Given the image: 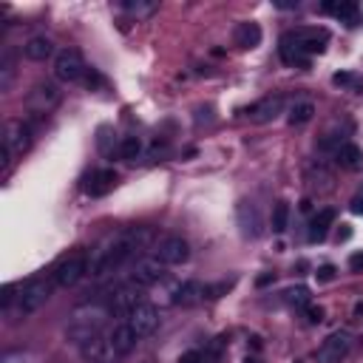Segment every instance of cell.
Instances as JSON below:
<instances>
[{"instance_id": "cell-1", "label": "cell", "mask_w": 363, "mask_h": 363, "mask_svg": "<svg viewBox=\"0 0 363 363\" xmlns=\"http://www.w3.org/2000/svg\"><path fill=\"white\" fill-rule=\"evenodd\" d=\"M150 241V230L147 227H128L119 235H113L111 241H105L94 258H91V275H108L113 269H119L128 258H133L139 250H145Z\"/></svg>"}, {"instance_id": "cell-2", "label": "cell", "mask_w": 363, "mask_h": 363, "mask_svg": "<svg viewBox=\"0 0 363 363\" xmlns=\"http://www.w3.org/2000/svg\"><path fill=\"white\" fill-rule=\"evenodd\" d=\"M329 43V31L326 28H318V26H301V28H292L281 37V60L289 62V65H309V57L312 54H320Z\"/></svg>"}, {"instance_id": "cell-3", "label": "cell", "mask_w": 363, "mask_h": 363, "mask_svg": "<svg viewBox=\"0 0 363 363\" xmlns=\"http://www.w3.org/2000/svg\"><path fill=\"white\" fill-rule=\"evenodd\" d=\"M105 320H108V309L105 306H77L74 312H71V318H68V326H65V335H68V340H74L77 346H82L85 340H91V337H96L99 332H102V326H105Z\"/></svg>"}, {"instance_id": "cell-4", "label": "cell", "mask_w": 363, "mask_h": 363, "mask_svg": "<svg viewBox=\"0 0 363 363\" xmlns=\"http://www.w3.org/2000/svg\"><path fill=\"white\" fill-rule=\"evenodd\" d=\"M51 289H54V281H48V278H31V281L20 284V292H17L9 315L14 320H26L28 315H34L45 306V301L51 298Z\"/></svg>"}, {"instance_id": "cell-5", "label": "cell", "mask_w": 363, "mask_h": 363, "mask_svg": "<svg viewBox=\"0 0 363 363\" xmlns=\"http://www.w3.org/2000/svg\"><path fill=\"white\" fill-rule=\"evenodd\" d=\"M88 269H91V258H88V252L77 250V252L62 255V258L54 264V269H51V281H54L57 286H74V284H79V281L88 275Z\"/></svg>"}, {"instance_id": "cell-6", "label": "cell", "mask_w": 363, "mask_h": 363, "mask_svg": "<svg viewBox=\"0 0 363 363\" xmlns=\"http://www.w3.org/2000/svg\"><path fill=\"white\" fill-rule=\"evenodd\" d=\"M31 147V128L23 119H9L3 128V170H9L14 156H23Z\"/></svg>"}, {"instance_id": "cell-7", "label": "cell", "mask_w": 363, "mask_h": 363, "mask_svg": "<svg viewBox=\"0 0 363 363\" xmlns=\"http://www.w3.org/2000/svg\"><path fill=\"white\" fill-rule=\"evenodd\" d=\"M88 74V65L77 48H62L54 57V77L60 82H82Z\"/></svg>"}, {"instance_id": "cell-8", "label": "cell", "mask_w": 363, "mask_h": 363, "mask_svg": "<svg viewBox=\"0 0 363 363\" xmlns=\"http://www.w3.org/2000/svg\"><path fill=\"white\" fill-rule=\"evenodd\" d=\"M352 346H354L352 332L337 329V332H332V335L320 343V349H318V363H343V360L349 357Z\"/></svg>"}, {"instance_id": "cell-9", "label": "cell", "mask_w": 363, "mask_h": 363, "mask_svg": "<svg viewBox=\"0 0 363 363\" xmlns=\"http://www.w3.org/2000/svg\"><path fill=\"white\" fill-rule=\"evenodd\" d=\"M153 258H159L164 267H173V264H184L190 258V244L182 238V235H164L156 241L153 247Z\"/></svg>"}, {"instance_id": "cell-10", "label": "cell", "mask_w": 363, "mask_h": 363, "mask_svg": "<svg viewBox=\"0 0 363 363\" xmlns=\"http://www.w3.org/2000/svg\"><path fill=\"white\" fill-rule=\"evenodd\" d=\"M164 278V264L159 261V258H139L136 264H133V269H130V275H128V281L133 284V286H153V284H159Z\"/></svg>"}, {"instance_id": "cell-11", "label": "cell", "mask_w": 363, "mask_h": 363, "mask_svg": "<svg viewBox=\"0 0 363 363\" xmlns=\"http://www.w3.org/2000/svg\"><path fill=\"white\" fill-rule=\"evenodd\" d=\"M159 320H162L159 309H156L153 303H145V301L128 315V323H130V329L136 332V337H147V335H153V332L159 329Z\"/></svg>"}, {"instance_id": "cell-12", "label": "cell", "mask_w": 363, "mask_h": 363, "mask_svg": "<svg viewBox=\"0 0 363 363\" xmlns=\"http://www.w3.org/2000/svg\"><path fill=\"white\" fill-rule=\"evenodd\" d=\"M60 96L62 94H60V88L54 82H37L31 88V94H28V105H31L34 113H48V111H54L60 105Z\"/></svg>"}, {"instance_id": "cell-13", "label": "cell", "mask_w": 363, "mask_h": 363, "mask_svg": "<svg viewBox=\"0 0 363 363\" xmlns=\"http://www.w3.org/2000/svg\"><path fill=\"white\" fill-rule=\"evenodd\" d=\"M284 108V99L281 96H264L258 102H252L250 108H244V116L255 125H264V122H272Z\"/></svg>"}, {"instance_id": "cell-14", "label": "cell", "mask_w": 363, "mask_h": 363, "mask_svg": "<svg viewBox=\"0 0 363 363\" xmlns=\"http://www.w3.org/2000/svg\"><path fill=\"white\" fill-rule=\"evenodd\" d=\"M235 221H238L244 238H258V235H261V213H258V207H255L252 201H247V199L238 201V207H235Z\"/></svg>"}, {"instance_id": "cell-15", "label": "cell", "mask_w": 363, "mask_h": 363, "mask_svg": "<svg viewBox=\"0 0 363 363\" xmlns=\"http://www.w3.org/2000/svg\"><path fill=\"white\" fill-rule=\"evenodd\" d=\"M79 354H82L85 363H111V357H116V352H113L108 335H96V337L85 340V343L79 346Z\"/></svg>"}, {"instance_id": "cell-16", "label": "cell", "mask_w": 363, "mask_h": 363, "mask_svg": "<svg viewBox=\"0 0 363 363\" xmlns=\"http://www.w3.org/2000/svg\"><path fill=\"white\" fill-rule=\"evenodd\" d=\"M108 340H111L116 357H122V354H130V352H133V346H136L139 337H136V332L130 329V323L125 320V323H116V326L108 332Z\"/></svg>"}, {"instance_id": "cell-17", "label": "cell", "mask_w": 363, "mask_h": 363, "mask_svg": "<svg viewBox=\"0 0 363 363\" xmlns=\"http://www.w3.org/2000/svg\"><path fill=\"white\" fill-rule=\"evenodd\" d=\"M113 184H116V173L111 170V167H102V170H94L91 176H88V182H85V193L88 196H105V193H111L113 190Z\"/></svg>"}, {"instance_id": "cell-18", "label": "cell", "mask_w": 363, "mask_h": 363, "mask_svg": "<svg viewBox=\"0 0 363 363\" xmlns=\"http://www.w3.org/2000/svg\"><path fill=\"white\" fill-rule=\"evenodd\" d=\"M204 295H207V286H204L201 281H184V284H179V286L173 289V303H176V306H193V303H199Z\"/></svg>"}, {"instance_id": "cell-19", "label": "cell", "mask_w": 363, "mask_h": 363, "mask_svg": "<svg viewBox=\"0 0 363 363\" xmlns=\"http://www.w3.org/2000/svg\"><path fill=\"white\" fill-rule=\"evenodd\" d=\"M139 303H142V295H139V286H133V284L116 289V295L111 298V309L119 312V315H130Z\"/></svg>"}, {"instance_id": "cell-20", "label": "cell", "mask_w": 363, "mask_h": 363, "mask_svg": "<svg viewBox=\"0 0 363 363\" xmlns=\"http://www.w3.org/2000/svg\"><path fill=\"white\" fill-rule=\"evenodd\" d=\"M233 40H235V45H238V48H255V45L261 43V26H258V23L244 20V23H238V26H235Z\"/></svg>"}, {"instance_id": "cell-21", "label": "cell", "mask_w": 363, "mask_h": 363, "mask_svg": "<svg viewBox=\"0 0 363 363\" xmlns=\"http://www.w3.org/2000/svg\"><path fill=\"white\" fill-rule=\"evenodd\" d=\"M335 210L332 207H323V210H318L315 216H312V221H309V241H320L326 233H329V227L335 224Z\"/></svg>"}, {"instance_id": "cell-22", "label": "cell", "mask_w": 363, "mask_h": 363, "mask_svg": "<svg viewBox=\"0 0 363 363\" xmlns=\"http://www.w3.org/2000/svg\"><path fill=\"white\" fill-rule=\"evenodd\" d=\"M23 54L31 60V62H45L51 54H54V43L48 37H31L26 45H23Z\"/></svg>"}, {"instance_id": "cell-23", "label": "cell", "mask_w": 363, "mask_h": 363, "mask_svg": "<svg viewBox=\"0 0 363 363\" xmlns=\"http://www.w3.org/2000/svg\"><path fill=\"white\" fill-rule=\"evenodd\" d=\"M335 162L346 170H357L363 164V150L354 145V142H343L337 150H335Z\"/></svg>"}, {"instance_id": "cell-24", "label": "cell", "mask_w": 363, "mask_h": 363, "mask_svg": "<svg viewBox=\"0 0 363 363\" xmlns=\"http://www.w3.org/2000/svg\"><path fill=\"white\" fill-rule=\"evenodd\" d=\"M326 14H332V17H337V20H346L349 26H354V20H357V3H352V0H340V3H323L320 6Z\"/></svg>"}, {"instance_id": "cell-25", "label": "cell", "mask_w": 363, "mask_h": 363, "mask_svg": "<svg viewBox=\"0 0 363 363\" xmlns=\"http://www.w3.org/2000/svg\"><path fill=\"white\" fill-rule=\"evenodd\" d=\"M315 116V105L312 102H306V99H301V102H295L292 108H289V125H306L309 119Z\"/></svg>"}, {"instance_id": "cell-26", "label": "cell", "mask_w": 363, "mask_h": 363, "mask_svg": "<svg viewBox=\"0 0 363 363\" xmlns=\"http://www.w3.org/2000/svg\"><path fill=\"white\" fill-rule=\"evenodd\" d=\"M11 79H14V57L9 51H3V57H0V91H9Z\"/></svg>"}, {"instance_id": "cell-27", "label": "cell", "mask_w": 363, "mask_h": 363, "mask_svg": "<svg viewBox=\"0 0 363 363\" xmlns=\"http://www.w3.org/2000/svg\"><path fill=\"white\" fill-rule=\"evenodd\" d=\"M139 153H142L139 136H122V142H119V156H122V159H136Z\"/></svg>"}, {"instance_id": "cell-28", "label": "cell", "mask_w": 363, "mask_h": 363, "mask_svg": "<svg viewBox=\"0 0 363 363\" xmlns=\"http://www.w3.org/2000/svg\"><path fill=\"white\" fill-rule=\"evenodd\" d=\"M286 221H289V204L286 201H278L272 207V230L275 233H284L286 230Z\"/></svg>"}, {"instance_id": "cell-29", "label": "cell", "mask_w": 363, "mask_h": 363, "mask_svg": "<svg viewBox=\"0 0 363 363\" xmlns=\"http://www.w3.org/2000/svg\"><path fill=\"white\" fill-rule=\"evenodd\" d=\"M286 301L289 303H298V306H309V289L306 286H295L286 292Z\"/></svg>"}, {"instance_id": "cell-30", "label": "cell", "mask_w": 363, "mask_h": 363, "mask_svg": "<svg viewBox=\"0 0 363 363\" xmlns=\"http://www.w3.org/2000/svg\"><path fill=\"white\" fill-rule=\"evenodd\" d=\"M176 363H204V354H201L199 349H190V352L179 354V360H176Z\"/></svg>"}, {"instance_id": "cell-31", "label": "cell", "mask_w": 363, "mask_h": 363, "mask_svg": "<svg viewBox=\"0 0 363 363\" xmlns=\"http://www.w3.org/2000/svg\"><path fill=\"white\" fill-rule=\"evenodd\" d=\"M332 82H335V85H343V88H346V85H354L357 79H354V74H349V71H337V74L332 77Z\"/></svg>"}, {"instance_id": "cell-32", "label": "cell", "mask_w": 363, "mask_h": 363, "mask_svg": "<svg viewBox=\"0 0 363 363\" xmlns=\"http://www.w3.org/2000/svg\"><path fill=\"white\" fill-rule=\"evenodd\" d=\"M349 210H352V213H357V216H363V187H360V190L352 196V201H349Z\"/></svg>"}, {"instance_id": "cell-33", "label": "cell", "mask_w": 363, "mask_h": 363, "mask_svg": "<svg viewBox=\"0 0 363 363\" xmlns=\"http://www.w3.org/2000/svg\"><path fill=\"white\" fill-rule=\"evenodd\" d=\"M125 9L133 11V14H147V11L156 9V3H150V6H145V3H125Z\"/></svg>"}, {"instance_id": "cell-34", "label": "cell", "mask_w": 363, "mask_h": 363, "mask_svg": "<svg viewBox=\"0 0 363 363\" xmlns=\"http://www.w3.org/2000/svg\"><path fill=\"white\" fill-rule=\"evenodd\" d=\"M88 88H96V85H102V77L94 71V68H88V74H85V79H82Z\"/></svg>"}, {"instance_id": "cell-35", "label": "cell", "mask_w": 363, "mask_h": 363, "mask_svg": "<svg viewBox=\"0 0 363 363\" xmlns=\"http://www.w3.org/2000/svg\"><path fill=\"white\" fill-rule=\"evenodd\" d=\"M315 275H318V281H332V278H335V267H332V264H323Z\"/></svg>"}, {"instance_id": "cell-36", "label": "cell", "mask_w": 363, "mask_h": 363, "mask_svg": "<svg viewBox=\"0 0 363 363\" xmlns=\"http://www.w3.org/2000/svg\"><path fill=\"white\" fill-rule=\"evenodd\" d=\"M3 363H31V357H28V354H23V352H11V354H6V357H3Z\"/></svg>"}, {"instance_id": "cell-37", "label": "cell", "mask_w": 363, "mask_h": 363, "mask_svg": "<svg viewBox=\"0 0 363 363\" xmlns=\"http://www.w3.org/2000/svg\"><path fill=\"white\" fill-rule=\"evenodd\" d=\"M306 315H309L312 323H320V320H323V309H320V306H312V303H309V306H306Z\"/></svg>"}, {"instance_id": "cell-38", "label": "cell", "mask_w": 363, "mask_h": 363, "mask_svg": "<svg viewBox=\"0 0 363 363\" xmlns=\"http://www.w3.org/2000/svg\"><path fill=\"white\" fill-rule=\"evenodd\" d=\"M349 269H352V272H363V252H354V255L349 258Z\"/></svg>"}, {"instance_id": "cell-39", "label": "cell", "mask_w": 363, "mask_h": 363, "mask_svg": "<svg viewBox=\"0 0 363 363\" xmlns=\"http://www.w3.org/2000/svg\"><path fill=\"white\" fill-rule=\"evenodd\" d=\"M352 238V230H349V224H343V230L337 233V241H349Z\"/></svg>"}, {"instance_id": "cell-40", "label": "cell", "mask_w": 363, "mask_h": 363, "mask_svg": "<svg viewBox=\"0 0 363 363\" xmlns=\"http://www.w3.org/2000/svg\"><path fill=\"white\" fill-rule=\"evenodd\" d=\"M258 286H267V284H272V272H267V275H261L258 281H255Z\"/></svg>"}]
</instances>
